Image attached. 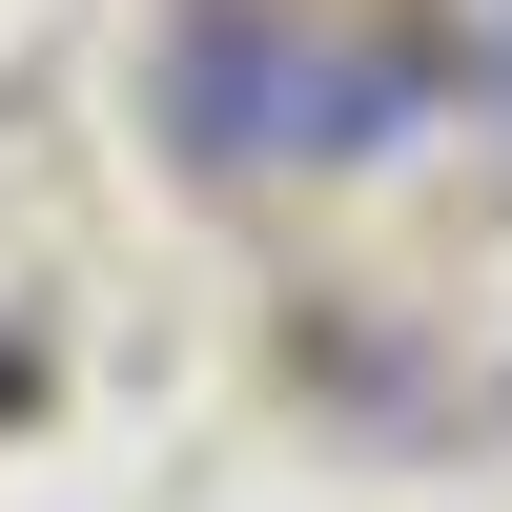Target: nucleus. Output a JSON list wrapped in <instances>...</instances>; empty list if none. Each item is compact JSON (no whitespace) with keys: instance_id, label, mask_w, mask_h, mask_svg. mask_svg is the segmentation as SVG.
<instances>
[{"instance_id":"f257e3e1","label":"nucleus","mask_w":512,"mask_h":512,"mask_svg":"<svg viewBox=\"0 0 512 512\" xmlns=\"http://www.w3.org/2000/svg\"><path fill=\"white\" fill-rule=\"evenodd\" d=\"M431 103H451V41H431V21H287V123H267V164H390Z\"/></svg>"},{"instance_id":"f03ea898","label":"nucleus","mask_w":512,"mask_h":512,"mask_svg":"<svg viewBox=\"0 0 512 512\" xmlns=\"http://www.w3.org/2000/svg\"><path fill=\"white\" fill-rule=\"evenodd\" d=\"M144 123L185 164H267V123H287V0H185V21H164V62H144Z\"/></svg>"},{"instance_id":"7ed1b4c3","label":"nucleus","mask_w":512,"mask_h":512,"mask_svg":"<svg viewBox=\"0 0 512 512\" xmlns=\"http://www.w3.org/2000/svg\"><path fill=\"white\" fill-rule=\"evenodd\" d=\"M492 103H512V62H492Z\"/></svg>"}]
</instances>
